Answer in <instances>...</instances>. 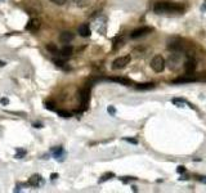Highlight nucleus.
Masks as SVG:
<instances>
[{
    "mask_svg": "<svg viewBox=\"0 0 206 193\" xmlns=\"http://www.w3.org/2000/svg\"><path fill=\"white\" fill-rule=\"evenodd\" d=\"M107 111H108V113H110V115H112V116L116 115V110H115V107H112V106H110V107L107 108Z\"/></svg>",
    "mask_w": 206,
    "mask_h": 193,
    "instance_id": "obj_27",
    "label": "nucleus"
},
{
    "mask_svg": "<svg viewBox=\"0 0 206 193\" xmlns=\"http://www.w3.org/2000/svg\"><path fill=\"white\" fill-rule=\"evenodd\" d=\"M89 94H90L89 89H82L81 93H80V100H81V106L84 108L86 107L88 103H89Z\"/></svg>",
    "mask_w": 206,
    "mask_h": 193,
    "instance_id": "obj_11",
    "label": "nucleus"
},
{
    "mask_svg": "<svg viewBox=\"0 0 206 193\" xmlns=\"http://www.w3.org/2000/svg\"><path fill=\"white\" fill-rule=\"evenodd\" d=\"M23 156H26V151L22 148H17V153H15V158H22Z\"/></svg>",
    "mask_w": 206,
    "mask_h": 193,
    "instance_id": "obj_19",
    "label": "nucleus"
},
{
    "mask_svg": "<svg viewBox=\"0 0 206 193\" xmlns=\"http://www.w3.org/2000/svg\"><path fill=\"white\" fill-rule=\"evenodd\" d=\"M56 112L58 113V116H61V117H66V118L71 117V113H70V112H66V111H56Z\"/></svg>",
    "mask_w": 206,
    "mask_h": 193,
    "instance_id": "obj_22",
    "label": "nucleus"
},
{
    "mask_svg": "<svg viewBox=\"0 0 206 193\" xmlns=\"http://www.w3.org/2000/svg\"><path fill=\"white\" fill-rule=\"evenodd\" d=\"M72 1L77 7H85V5H88V0H72Z\"/></svg>",
    "mask_w": 206,
    "mask_h": 193,
    "instance_id": "obj_20",
    "label": "nucleus"
},
{
    "mask_svg": "<svg viewBox=\"0 0 206 193\" xmlns=\"http://www.w3.org/2000/svg\"><path fill=\"white\" fill-rule=\"evenodd\" d=\"M44 184V179L40 176V175H37V174H35V175H32V176L28 179V185H31V187H40V185H43Z\"/></svg>",
    "mask_w": 206,
    "mask_h": 193,
    "instance_id": "obj_7",
    "label": "nucleus"
},
{
    "mask_svg": "<svg viewBox=\"0 0 206 193\" xmlns=\"http://www.w3.org/2000/svg\"><path fill=\"white\" fill-rule=\"evenodd\" d=\"M52 152H53V157L57 160H59V157H63L66 154V152H64V149L62 147H54L52 149Z\"/></svg>",
    "mask_w": 206,
    "mask_h": 193,
    "instance_id": "obj_14",
    "label": "nucleus"
},
{
    "mask_svg": "<svg viewBox=\"0 0 206 193\" xmlns=\"http://www.w3.org/2000/svg\"><path fill=\"white\" fill-rule=\"evenodd\" d=\"M167 48L171 49V50H180V49L183 48L182 40H179V39H171V40L169 41V45H167Z\"/></svg>",
    "mask_w": 206,
    "mask_h": 193,
    "instance_id": "obj_10",
    "label": "nucleus"
},
{
    "mask_svg": "<svg viewBox=\"0 0 206 193\" xmlns=\"http://www.w3.org/2000/svg\"><path fill=\"white\" fill-rule=\"evenodd\" d=\"M113 176H115V175H113L112 172H108V174H104V175L102 176V179L99 180V183H103L104 180H108V179H111V178H113Z\"/></svg>",
    "mask_w": 206,
    "mask_h": 193,
    "instance_id": "obj_23",
    "label": "nucleus"
},
{
    "mask_svg": "<svg viewBox=\"0 0 206 193\" xmlns=\"http://www.w3.org/2000/svg\"><path fill=\"white\" fill-rule=\"evenodd\" d=\"M200 180H201V182H203V183H206V178H201Z\"/></svg>",
    "mask_w": 206,
    "mask_h": 193,
    "instance_id": "obj_33",
    "label": "nucleus"
},
{
    "mask_svg": "<svg viewBox=\"0 0 206 193\" xmlns=\"http://www.w3.org/2000/svg\"><path fill=\"white\" fill-rule=\"evenodd\" d=\"M45 107L48 108L49 111H57V110H56V106L52 104V103H49V102H46V103H45Z\"/></svg>",
    "mask_w": 206,
    "mask_h": 193,
    "instance_id": "obj_25",
    "label": "nucleus"
},
{
    "mask_svg": "<svg viewBox=\"0 0 206 193\" xmlns=\"http://www.w3.org/2000/svg\"><path fill=\"white\" fill-rule=\"evenodd\" d=\"M72 53H74V48H72L71 45H64L63 48L61 49V55L62 57H70Z\"/></svg>",
    "mask_w": 206,
    "mask_h": 193,
    "instance_id": "obj_16",
    "label": "nucleus"
},
{
    "mask_svg": "<svg viewBox=\"0 0 206 193\" xmlns=\"http://www.w3.org/2000/svg\"><path fill=\"white\" fill-rule=\"evenodd\" d=\"M22 7L28 14H40L43 12L40 0H22Z\"/></svg>",
    "mask_w": 206,
    "mask_h": 193,
    "instance_id": "obj_2",
    "label": "nucleus"
},
{
    "mask_svg": "<svg viewBox=\"0 0 206 193\" xmlns=\"http://www.w3.org/2000/svg\"><path fill=\"white\" fill-rule=\"evenodd\" d=\"M0 1H4V0H0Z\"/></svg>",
    "mask_w": 206,
    "mask_h": 193,
    "instance_id": "obj_34",
    "label": "nucleus"
},
{
    "mask_svg": "<svg viewBox=\"0 0 206 193\" xmlns=\"http://www.w3.org/2000/svg\"><path fill=\"white\" fill-rule=\"evenodd\" d=\"M111 81H115V82H118V84L121 85H125V86H129V85L131 84V81L129 79H126V77H111Z\"/></svg>",
    "mask_w": 206,
    "mask_h": 193,
    "instance_id": "obj_15",
    "label": "nucleus"
},
{
    "mask_svg": "<svg viewBox=\"0 0 206 193\" xmlns=\"http://www.w3.org/2000/svg\"><path fill=\"white\" fill-rule=\"evenodd\" d=\"M32 126H33V128H36V129L43 128V125H41V124H39V122H33V124H32Z\"/></svg>",
    "mask_w": 206,
    "mask_h": 193,
    "instance_id": "obj_30",
    "label": "nucleus"
},
{
    "mask_svg": "<svg viewBox=\"0 0 206 193\" xmlns=\"http://www.w3.org/2000/svg\"><path fill=\"white\" fill-rule=\"evenodd\" d=\"M184 69H185V73L191 76V75L195 72V69H196V61H195V59H189V61L185 62Z\"/></svg>",
    "mask_w": 206,
    "mask_h": 193,
    "instance_id": "obj_9",
    "label": "nucleus"
},
{
    "mask_svg": "<svg viewBox=\"0 0 206 193\" xmlns=\"http://www.w3.org/2000/svg\"><path fill=\"white\" fill-rule=\"evenodd\" d=\"M90 33H92V31H90L89 25H86V23H84L79 27V35L82 36V37H89Z\"/></svg>",
    "mask_w": 206,
    "mask_h": 193,
    "instance_id": "obj_12",
    "label": "nucleus"
},
{
    "mask_svg": "<svg viewBox=\"0 0 206 193\" xmlns=\"http://www.w3.org/2000/svg\"><path fill=\"white\" fill-rule=\"evenodd\" d=\"M173 103H174L177 107H183V106L187 103V100L182 99V98H174V99H173Z\"/></svg>",
    "mask_w": 206,
    "mask_h": 193,
    "instance_id": "obj_18",
    "label": "nucleus"
},
{
    "mask_svg": "<svg viewBox=\"0 0 206 193\" xmlns=\"http://www.w3.org/2000/svg\"><path fill=\"white\" fill-rule=\"evenodd\" d=\"M151 67L154 72H162L165 68V59L161 55H154L151 61Z\"/></svg>",
    "mask_w": 206,
    "mask_h": 193,
    "instance_id": "obj_3",
    "label": "nucleus"
},
{
    "mask_svg": "<svg viewBox=\"0 0 206 193\" xmlns=\"http://www.w3.org/2000/svg\"><path fill=\"white\" fill-rule=\"evenodd\" d=\"M0 103H1L3 106H8L9 104V99H8V98H1V99H0Z\"/></svg>",
    "mask_w": 206,
    "mask_h": 193,
    "instance_id": "obj_28",
    "label": "nucleus"
},
{
    "mask_svg": "<svg viewBox=\"0 0 206 193\" xmlns=\"http://www.w3.org/2000/svg\"><path fill=\"white\" fill-rule=\"evenodd\" d=\"M154 84L153 82H144V84H138L135 86V89L138 90H149V89H153Z\"/></svg>",
    "mask_w": 206,
    "mask_h": 193,
    "instance_id": "obj_17",
    "label": "nucleus"
},
{
    "mask_svg": "<svg viewBox=\"0 0 206 193\" xmlns=\"http://www.w3.org/2000/svg\"><path fill=\"white\" fill-rule=\"evenodd\" d=\"M5 66V62H1L0 61V67H4Z\"/></svg>",
    "mask_w": 206,
    "mask_h": 193,
    "instance_id": "obj_32",
    "label": "nucleus"
},
{
    "mask_svg": "<svg viewBox=\"0 0 206 193\" xmlns=\"http://www.w3.org/2000/svg\"><path fill=\"white\" fill-rule=\"evenodd\" d=\"M131 61V57L130 55H124V57H118L116 58L115 61L112 62V68L113 69H120V68H124L126 64H129Z\"/></svg>",
    "mask_w": 206,
    "mask_h": 193,
    "instance_id": "obj_4",
    "label": "nucleus"
},
{
    "mask_svg": "<svg viewBox=\"0 0 206 193\" xmlns=\"http://www.w3.org/2000/svg\"><path fill=\"white\" fill-rule=\"evenodd\" d=\"M50 1L56 5H63V4H66L67 0H50Z\"/></svg>",
    "mask_w": 206,
    "mask_h": 193,
    "instance_id": "obj_24",
    "label": "nucleus"
},
{
    "mask_svg": "<svg viewBox=\"0 0 206 193\" xmlns=\"http://www.w3.org/2000/svg\"><path fill=\"white\" fill-rule=\"evenodd\" d=\"M177 172H179V174H183V172H185V167H184V166H178V167H177Z\"/></svg>",
    "mask_w": 206,
    "mask_h": 193,
    "instance_id": "obj_29",
    "label": "nucleus"
},
{
    "mask_svg": "<svg viewBox=\"0 0 206 193\" xmlns=\"http://www.w3.org/2000/svg\"><path fill=\"white\" fill-rule=\"evenodd\" d=\"M74 39H75V35L72 32H70V31H63V32L59 35V41H61V43H63V44L71 43Z\"/></svg>",
    "mask_w": 206,
    "mask_h": 193,
    "instance_id": "obj_8",
    "label": "nucleus"
},
{
    "mask_svg": "<svg viewBox=\"0 0 206 193\" xmlns=\"http://www.w3.org/2000/svg\"><path fill=\"white\" fill-rule=\"evenodd\" d=\"M50 178H52V180L57 179V178H58V174H57V172H54V174H52V175H50Z\"/></svg>",
    "mask_w": 206,
    "mask_h": 193,
    "instance_id": "obj_31",
    "label": "nucleus"
},
{
    "mask_svg": "<svg viewBox=\"0 0 206 193\" xmlns=\"http://www.w3.org/2000/svg\"><path fill=\"white\" fill-rule=\"evenodd\" d=\"M188 77H179V79L173 80V84H189V82L196 81V79L193 77H189V75H187Z\"/></svg>",
    "mask_w": 206,
    "mask_h": 193,
    "instance_id": "obj_13",
    "label": "nucleus"
},
{
    "mask_svg": "<svg viewBox=\"0 0 206 193\" xmlns=\"http://www.w3.org/2000/svg\"><path fill=\"white\" fill-rule=\"evenodd\" d=\"M151 32H152V27L143 26V27L135 28V30L130 33V37L131 39H138V37H140V36H144V35H147V33H151Z\"/></svg>",
    "mask_w": 206,
    "mask_h": 193,
    "instance_id": "obj_5",
    "label": "nucleus"
},
{
    "mask_svg": "<svg viewBox=\"0 0 206 193\" xmlns=\"http://www.w3.org/2000/svg\"><path fill=\"white\" fill-rule=\"evenodd\" d=\"M154 13L157 14H166V13H179L183 10V7L175 3H166V1H161L157 3L153 8Z\"/></svg>",
    "mask_w": 206,
    "mask_h": 193,
    "instance_id": "obj_1",
    "label": "nucleus"
},
{
    "mask_svg": "<svg viewBox=\"0 0 206 193\" xmlns=\"http://www.w3.org/2000/svg\"><path fill=\"white\" fill-rule=\"evenodd\" d=\"M40 27H41V21L39 18H32L26 25V30L30 31V32H36V31L40 30Z\"/></svg>",
    "mask_w": 206,
    "mask_h": 193,
    "instance_id": "obj_6",
    "label": "nucleus"
},
{
    "mask_svg": "<svg viewBox=\"0 0 206 193\" xmlns=\"http://www.w3.org/2000/svg\"><path fill=\"white\" fill-rule=\"evenodd\" d=\"M124 140L129 142V143H131V144H138V140H136V139H134V138H124Z\"/></svg>",
    "mask_w": 206,
    "mask_h": 193,
    "instance_id": "obj_26",
    "label": "nucleus"
},
{
    "mask_svg": "<svg viewBox=\"0 0 206 193\" xmlns=\"http://www.w3.org/2000/svg\"><path fill=\"white\" fill-rule=\"evenodd\" d=\"M46 49H48L49 51H52L53 54L58 51V48H57V46L54 45V44H48V45H46Z\"/></svg>",
    "mask_w": 206,
    "mask_h": 193,
    "instance_id": "obj_21",
    "label": "nucleus"
}]
</instances>
